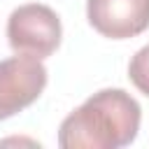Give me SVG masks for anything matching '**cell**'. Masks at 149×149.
<instances>
[{"mask_svg":"<svg viewBox=\"0 0 149 149\" xmlns=\"http://www.w3.org/2000/svg\"><path fill=\"white\" fill-rule=\"evenodd\" d=\"M142 109L123 88H102L70 112L58 128L61 149H121L140 130Z\"/></svg>","mask_w":149,"mask_h":149,"instance_id":"6da1fadb","label":"cell"},{"mask_svg":"<svg viewBox=\"0 0 149 149\" xmlns=\"http://www.w3.org/2000/svg\"><path fill=\"white\" fill-rule=\"evenodd\" d=\"M61 37L63 26L58 14L42 2L21 5L7 19V40L14 54L42 61L58 49Z\"/></svg>","mask_w":149,"mask_h":149,"instance_id":"7a4b0ae2","label":"cell"},{"mask_svg":"<svg viewBox=\"0 0 149 149\" xmlns=\"http://www.w3.org/2000/svg\"><path fill=\"white\" fill-rule=\"evenodd\" d=\"M47 86V68L33 56L0 61V121L30 107Z\"/></svg>","mask_w":149,"mask_h":149,"instance_id":"3957f363","label":"cell"},{"mask_svg":"<svg viewBox=\"0 0 149 149\" xmlns=\"http://www.w3.org/2000/svg\"><path fill=\"white\" fill-rule=\"evenodd\" d=\"M88 23L109 40H128L149 28V0H86Z\"/></svg>","mask_w":149,"mask_h":149,"instance_id":"277c9868","label":"cell"},{"mask_svg":"<svg viewBox=\"0 0 149 149\" xmlns=\"http://www.w3.org/2000/svg\"><path fill=\"white\" fill-rule=\"evenodd\" d=\"M128 77L133 86L149 98V44L135 51V56L128 63Z\"/></svg>","mask_w":149,"mask_h":149,"instance_id":"5b68a950","label":"cell"}]
</instances>
